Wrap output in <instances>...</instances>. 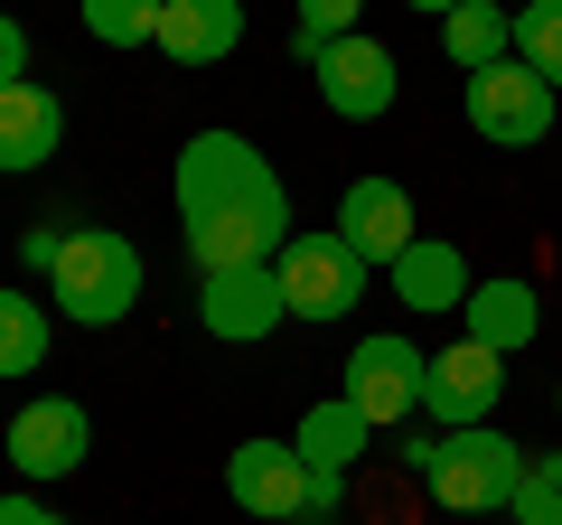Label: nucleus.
I'll use <instances>...</instances> for the list:
<instances>
[{"mask_svg": "<svg viewBox=\"0 0 562 525\" xmlns=\"http://www.w3.org/2000/svg\"><path fill=\"white\" fill-rule=\"evenodd\" d=\"M169 198H179V235L198 254V272H235V262H272L281 244L301 235L291 225V188L262 160L244 132H198L169 169Z\"/></svg>", "mask_w": 562, "mask_h": 525, "instance_id": "1", "label": "nucleus"}, {"mask_svg": "<svg viewBox=\"0 0 562 525\" xmlns=\"http://www.w3.org/2000/svg\"><path fill=\"white\" fill-rule=\"evenodd\" d=\"M47 301H57L76 328L132 320V301H140L132 235H113V225H66V254H57V272H47Z\"/></svg>", "mask_w": 562, "mask_h": 525, "instance_id": "2", "label": "nucleus"}, {"mask_svg": "<svg viewBox=\"0 0 562 525\" xmlns=\"http://www.w3.org/2000/svg\"><path fill=\"white\" fill-rule=\"evenodd\" d=\"M272 272H281V301H291V320L338 328L347 310L366 301V272H375V262H366L357 244L338 235V225H301V235L272 254Z\"/></svg>", "mask_w": 562, "mask_h": 525, "instance_id": "3", "label": "nucleus"}, {"mask_svg": "<svg viewBox=\"0 0 562 525\" xmlns=\"http://www.w3.org/2000/svg\"><path fill=\"white\" fill-rule=\"evenodd\" d=\"M516 479H525V450L497 423H479V432H441V460H431L422 488L450 516H497V506H516Z\"/></svg>", "mask_w": 562, "mask_h": 525, "instance_id": "4", "label": "nucleus"}, {"mask_svg": "<svg viewBox=\"0 0 562 525\" xmlns=\"http://www.w3.org/2000/svg\"><path fill=\"white\" fill-rule=\"evenodd\" d=\"M553 113H562V94H553L525 57L479 66V76H469V132H479V142H497V150H543Z\"/></svg>", "mask_w": 562, "mask_h": 525, "instance_id": "5", "label": "nucleus"}, {"mask_svg": "<svg viewBox=\"0 0 562 525\" xmlns=\"http://www.w3.org/2000/svg\"><path fill=\"white\" fill-rule=\"evenodd\" d=\"M422 376H431V357H422L413 338H394V328H375V338H357L347 347V404L366 413L375 432H403L422 413Z\"/></svg>", "mask_w": 562, "mask_h": 525, "instance_id": "6", "label": "nucleus"}, {"mask_svg": "<svg viewBox=\"0 0 562 525\" xmlns=\"http://www.w3.org/2000/svg\"><path fill=\"white\" fill-rule=\"evenodd\" d=\"M310 488H319V469H310L291 442L244 432V442L225 450V498H235L244 516H262V525H301L310 516Z\"/></svg>", "mask_w": 562, "mask_h": 525, "instance_id": "7", "label": "nucleus"}, {"mask_svg": "<svg viewBox=\"0 0 562 525\" xmlns=\"http://www.w3.org/2000/svg\"><path fill=\"white\" fill-rule=\"evenodd\" d=\"M497 394H506V357L460 338V347L431 357V376H422V423L431 432H479V423H497Z\"/></svg>", "mask_w": 562, "mask_h": 525, "instance_id": "8", "label": "nucleus"}, {"mask_svg": "<svg viewBox=\"0 0 562 525\" xmlns=\"http://www.w3.org/2000/svg\"><path fill=\"white\" fill-rule=\"evenodd\" d=\"M198 320H206V338H225V347H262L281 320H291V301H281V272H272V262L198 272Z\"/></svg>", "mask_w": 562, "mask_h": 525, "instance_id": "9", "label": "nucleus"}, {"mask_svg": "<svg viewBox=\"0 0 562 525\" xmlns=\"http://www.w3.org/2000/svg\"><path fill=\"white\" fill-rule=\"evenodd\" d=\"M85 450H94V423H85L76 394H38V404L10 413V469H20V479H38V488L47 479H76Z\"/></svg>", "mask_w": 562, "mask_h": 525, "instance_id": "10", "label": "nucleus"}, {"mask_svg": "<svg viewBox=\"0 0 562 525\" xmlns=\"http://www.w3.org/2000/svg\"><path fill=\"white\" fill-rule=\"evenodd\" d=\"M319 103L338 122H375V113H394V85H403V66H394V47H375L357 29V38H338V47H319Z\"/></svg>", "mask_w": 562, "mask_h": 525, "instance_id": "11", "label": "nucleus"}, {"mask_svg": "<svg viewBox=\"0 0 562 525\" xmlns=\"http://www.w3.org/2000/svg\"><path fill=\"white\" fill-rule=\"evenodd\" d=\"M338 235L357 244L375 272H394L403 244L422 235V225H413V188H403V179H357V188L338 198Z\"/></svg>", "mask_w": 562, "mask_h": 525, "instance_id": "12", "label": "nucleus"}, {"mask_svg": "<svg viewBox=\"0 0 562 525\" xmlns=\"http://www.w3.org/2000/svg\"><path fill=\"white\" fill-rule=\"evenodd\" d=\"M66 142V103L47 94L38 76L29 85H0V179H20V169H47Z\"/></svg>", "mask_w": 562, "mask_h": 525, "instance_id": "13", "label": "nucleus"}, {"mask_svg": "<svg viewBox=\"0 0 562 525\" xmlns=\"http://www.w3.org/2000/svg\"><path fill=\"white\" fill-rule=\"evenodd\" d=\"M384 282H394V301L422 310V320H441V310H460L469 291H479V282H469V254H460V244H441V235H413Z\"/></svg>", "mask_w": 562, "mask_h": 525, "instance_id": "14", "label": "nucleus"}, {"mask_svg": "<svg viewBox=\"0 0 562 525\" xmlns=\"http://www.w3.org/2000/svg\"><path fill=\"white\" fill-rule=\"evenodd\" d=\"M244 47V0H169L160 10V57L169 66H225Z\"/></svg>", "mask_w": 562, "mask_h": 525, "instance_id": "15", "label": "nucleus"}, {"mask_svg": "<svg viewBox=\"0 0 562 525\" xmlns=\"http://www.w3.org/2000/svg\"><path fill=\"white\" fill-rule=\"evenodd\" d=\"M460 320H469V347L516 357V347L543 328V301H535V282H479V291L460 301Z\"/></svg>", "mask_w": 562, "mask_h": 525, "instance_id": "16", "label": "nucleus"}, {"mask_svg": "<svg viewBox=\"0 0 562 525\" xmlns=\"http://www.w3.org/2000/svg\"><path fill=\"white\" fill-rule=\"evenodd\" d=\"M291 450H301L310 469H357L366 450H375V423H366L347 394H319V404L301 413V432H291Z\"/></svg>", "mask_w": 562, "mask_h": 525, "instance_id": "17", "label": "nucleus"}, {"mask_svg": "<svg viewBox=\"0 0 562 525\" xmlns=\"http://www.w3.org/2000/svg\"><path fill=\"white\" fill-rule=\"evenodd\" d=\"M441 47H450V66H460V76L506 66V57H516V10H506V0H460V10L441 20Z\"/></svg>", "mask_w": 562, "mask_h": 525, "instance_id": "18", "label": "nucleus"}, {"mask_svg": "<svg viewBox=\"0 0 562 525\" xmlns=\"http://www.w3.org/2000/svg\"><path fill=\"white\" fill-rule=\"evenodd\" d=\"M47 338H57L47 301H29V291L10 282V291H0V376H38V366H47Z\"/></svg>", "mask_w": 562, "mask_h": 525, "instance_id": "19", "label": "nucleus"}, {"mask_svg": "<svg viewBox=\"0 0 562 525\" xmlns=\"http://www.w3.org/2000/svg\"><path fill=\"white\" fill-rule=\"evenodd\" d=\"M76 10H85V38L94 47H160L169 0H76Z\"/></svg>", "mask_w": 562, "mask_h": 525, "instance_id": "20", "label": "nucleus"}, {"mask_svg": "<svg viewBox=\"0 0 562 525\" xmlns=\"http://www.w3.org/2000/svg\"><path fill=\"white\" fill-rule=\"evenodd\" d=\"M516 57L562 94V0H535V10H516Z\"/></svg>", "mask_w": 562, "mask_h": 525, "instance_id": "21", "label": "nucleus"}, {"mask_svg": "<svg viewBox=\"0 0 562 525\" xmlns=\"http://www.w3.org/2000/svg\"><path fill=\"white\" fill-rule=\"evenodd\" d=\"M357 10H366V0H301V20H291V57L319 66V47L357 38Z\"/></svg>", "mask_w": 562, "mask_h": 525, "instance_id": "22", "label": "nucleus"}, {"mask_svg": "<svg viewBox=\"0 0 562 525\" xmlns=\"http://www.w3.org/2000/svg\"><path fill=\"white\" fill-rule=\"evenodd\" d=\"M516 525H553L562 516V450H543V460H525V479H516V506H506Z\"/></svg>", "mask_w": 562, "mask_h": 525, "instance_id": "23", "label": "nucleus"}, {"mask_svg": "<svg viewBox=\"0 0 562 525\" xmlns=\"http://www.w3.org/2000/svg\"><path fill=\"white\" fill-rule=\"evenodd\" d=\"M0 85H29V29L0 10Z\"/></svg>", "mask_w": 562, "mask_h": 525, "instance_id": "24", "label": "nucleus"}, {"mask_svg": "<svg viewBox=\"0 0 562 525\" xmlns=\"http://www.w3.org/2000/svg\"><path fill=\"white\" fill-rule=\"evenodd\" d=\"M57 254H66V225H29V235H20V262H29V272H57Z\"/></svg>", "mask_w": 562, "mask_h": 525, "instance_id": "25", "label": "nucleus"}, {"mask_svg": "<svg viewBox=\"0 0 562 525\" xmlns=\"http://www.w3.org/2000/svg\"><path fill=\"white\" fill-rule=\"evenodd\" d=\"M394 460L413 469V479H431V460H441V432H394Z\"/></svg>", "mask_w": 562, "mask_h": 525, "instance_id": "26", "label": "nucleus"}, {"mask_svg": "<svg viewBox=\"0 0 562 525\" xmlns=\"http://www.w3.org/2000/svg\"><path fill=\"white\" fill-rule=\"evenodd\" d=\"M0 525H66L57 506H38V498H0Z\"/></svg>", "mask_w": 562, "mask_h": 525, "instance_id": "27", "label": "nucleus"}, {"mask_svg": "<svg viewBox=\"0 0 562 525\" xmlns=\"http://www.w3.org/2000/svg\"><path fill=\"white\" fill-rule=\"evenodd\" d=\"M413 10H431V20H450V10H460V0H413Z\"/></svg>", "mask_w": 562, "mask_h": 525, "instance_id": "28", "label": "nucleus"}, {"mask_svg": "<svg viewBox=\"0 0 562 525\" xmlns=\"http://www.w3.org/2000/svg\"><path fill=\"white\" fill-rule=\"evenodd\" d=\"M301 525H338V516H301Z\"/></svg>", "mask_w": 562, "mask_h": 525, "instance_id": "29", "label": "nucleus"}, {"mask_svg": "<svg viewBox=\"0 0 562 525\" xmlns=\"http://www.w3.org/2000/svg\"><path fill=\"white\" fill-rule=\"evenodd\" d=\"M506 10H535V0H506Z\"/></svg>", "mask_w": 562, "mask_h": 525, "instance_id": "30", "label": "nucleus"}, {"mask_svg": "<svg viewBox=\"0 0 562 525\" xmlns=\"http://www.w3.org/2000/svg\"><path fill=\"white\" fill-rule=\"evenodd\" d=\"M553 413H562V384H553Z\"/></svg>", "mask_w": 562, "mask_h": 525, "instance_id": "31", "label": "nucleus"}, {"mask_svg": "<svg viewBox=\"0 0 562 525\" xmlns=\"http://www.w3.org/2000/svg\"><path fill=\"white\" fill-rule=\"evenodd\" d=\"M553 525H562V516H553Z\"/></svg>", "mask_w": 562, "mask_h": 525, "instance_id": "32", "label": "nucleus"}]
</instances>
